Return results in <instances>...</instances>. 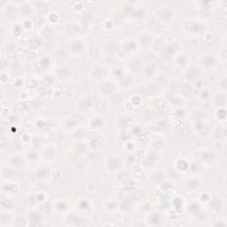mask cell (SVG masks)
<instances>
[{"label": "cell", "instance_id": "obj_4", "mask_svg": "<svg viewBox=\"0 0 227 227\" xmlns=\"http://www.w3.org/2000/svg\"><path fill=\"white\" fill-rule=\"evenodd\" d=\"M68 221L70 222L71 225H84L85 223L83 221V219H82L81 217L79 216H72L69 217Z\"/></svg>", "mask_w": 227, "mask_h": 227}, {"label": "cell", "instance_id": "obj_12", "mask_svg": "<svg viewBox=\"0 0 227 227\" xmlns=\"http://www.w3.org/2000/svg\"><path fill=\"white\" fill-rule=\"evenodd\" d=\"M151 223L153 224V225H157L158 224V222H159V220H160V218H159V216L157 215V214H154V215H152L151 216Z\"/></svg>", "mask_w": 227, "mask_h": 227}, {"label": "cell", "instance_id": "obj_3", "mask_svg": "<svg viewBox=\"0 0 227 227\" xmlns=\"http://www.w3.org/2000/svg\"><path fill=\"white\" fill-rule=\"evenodd\" d=\"M50 172H51V169H50V168L43 167V168H40V169H37V171H36V176H37L38 179H45L46 177H48Z\"/></svg>", "mask_w": 227, "mask_h": 227}, {"label": "cell", "instance_id": "obj_1", "mask_svg": "<svg viewBox=\"0 0 227 227\" xmlns=\"http://www.w3.org/2000/svg\"><path fill=\"white\" fill-rule=\"evenodd\" d=\"M200 76H201V70L195 67H191L185 74L186 79H188L190 81H194L197 78L200 77Z\"/></svg>", "mask_w": 227, "mask_h": 227}, {"label": "cell", "instance_id": "obj_13", "mask_svg": "<svg viewBox=\"0 0 227 227\" xmlns=\"http://www.w3.org/2000/svg\"><path fill=\"white\" fill-rule=\"evenodd\" d=\"M28 158L30 159V160H36L37 159V154L35 153V152H31L30 154H28Z\"/></svg>", "mask_w": 227, "mask_h": 227}, {"label": "cell", "instance_id": "obj_6", "mask_svg": "<svg viewBox=\"0 0 227 227\" xmlns=\"http://www.w3.org/2000/svg\"><path fill=\"white\" fill-rule=\"evenodd\" d=\"M199 185H200V183H199L197 180H195V179H190V180H188L187 183H186L187 188H188L189 190H191V191H194L195 189H197V188L199 187Z\"/></svg>", "mask_w": 227, "mask_h": 227}, {"label": "cell", "instance_id": "obj_7", "mask_svg": "<svg viewBox=\"0 0 227 227\" xmlns=\"http://www.w3.org/2000/svg\"><path fill=\"white\" fill-rule=\"evenodd\" d=\"M216 64V61L212 56H205L203 59V65L208 67H211Z\"/></svg>", "mask_w": 227, "mask_h": 227}, {"label": "cell", "instance_id": "obj_5", "mask_svg": "<svg viewBox=\"0 0 227 227\" xmlns=\"http://www.w3.org/2000/svg\"><path fill=\"white\" fill-rule=\"evenodd\" d=\"M119 166H120V162L116 158H111L107 162V167L111 170H115L116 169L119 168Z\"/></svg>", "mask_w": 227, "mask_h": 227}, {"label": "cell", "instance_id": "obj_11", "mask_svg": "<svg viewBox=\"0 0 227 227\" xmlns=\"http://www.w3.org/2000/svg\"><path fill=\"white\" fill-rule=\"evenodd\" d=\"M73 45H76V47L73 48V51H82V47H83V45L82 44L81 41H76V42H74Z\"/></svg>", "mask_w": 227, "mask_h": 227}, {"label": "cell", "instance_id": "obj_9", "mask_svg": "<svg viewBox=\"0 0 227 227\" xmlns=\"http://www.w3.org/2000/svg\"><path fill=\"white\" fill-rule=\"evenodd\" d=\"M130 68H131L134 72H137V71L140 68V61H138V60H133V61L130 62Z\"/></svg>", "mask_w": 227, "mask_h": 227}, {"label": "cell", "instance_id": "obj_8", "mask_svg": "<svg viewBox=\"0 0 227 227\" xmlns=\"http://www.w3.org/2000/svg\"><path fill=\"white\" fill-rule=\"evenodd\" d=\"M189 29H191V30L194 31V32H201L203 30V26L200 23H196V22H192L191 26L189 27Z\"/></svg>", "mask_w": 227, "mask_h": 227}, {"label": "cell", "instance_id": "obj_10", "mask_svg": "<svg viewBox=\"0 0 227 227\" xmlns=\"http://www.w3.org/2000/svg\"><path fill=\"white\" fill-rule=\"evenodd\" d=\"M11 163H12L13 165L16 166V167H20V166H22L23 162H22V160H21L20 158H14V159H12Z\"/></svg>", "mask_w": 227, "mask_h": 227}, {"label": "cell", "instance_id": "obj_2", "mask_svg": "<svg viewBox=\"0 0 227 227\" xmlns=\"http://www.w3.org/2000/svg\"><path fill=\"white\" fill-rule=\"evenodd\" d=\"M114 84H113L112 82H105L104 84H102L100 91L103 94L105 95H108L110 93H112L114 90Z\"/></svg>", "mask_w": 227, "mask_h": 227}]
</instances>
